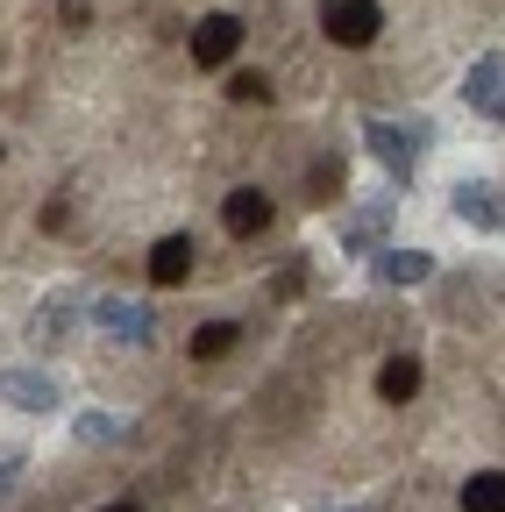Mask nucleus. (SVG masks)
Segmentation results:
<instances>
[{
    "instance_id": "3",
    "label": "nucleus",
    "mask_w": 505,
    "mask_h": 512,
    "mask_svg": "<svg viewBox=\"0 0 505 512\" xmlns=\"http://www.w3.org/2000/svg\"><path fill=\"white\" fill-rule=\"evenodd\" d=\"M363 136H370V150H377V157H385V171H399V178H406V171L420 164V128H392V121H370Z\"/></svg>"
},
{
    "instance_id": "2",
    "label": "nucleus",
    "mask_w": 505,
    "mask_h": 512,
    "mask_svg": "<svg viewBox=\"0 0 505 512\" xmlns=\"http://www.w3.org/2000/svg\"><path fill=\"white\" fill-rule=\"evenodd\" d=\"M235 50H242V15H207V22L193 29V57L207 64V72H221Z\"/></svg>"
},
{
    "instance_id": "5",
    "label": "nucleus",
    "mask_w": 505,
    "mask_h": 512,
    "mask_svg": "<svg viewBox=\"0 0 505 512\" xmlns=\"http://www.w3.org/2000/svg\"><path fill=\"white\" fill-rule=\"evenodd\" d=\"M193 278V235H164L150 249V285H185Z\"/></svg>"
},
{
    "instance_id": "18",
    "label": "nucleus",
    "mask_w": 505,
    "mask_h": 512,
    "mask_svg": "<svg viewBox=\"0 0 505 512\" xmlns=\"http://www.w3.org/2000/svg\"><path fill=\"white\" fill-rule=\"evenodd\" d=\"M107 512H143V505H107Z\"/></svg>"
},
{
    "instance_id": "7",
    "label": "nucleus",
    "mask_w": 505,
    "mask_h": 512,
    "mask_svg": "<svg viewBox=\"0 0 505 512\" xmlns=\"http://www.w3.org/2000/svg\"><path fill=\"white\" fill-rule=\"evenodd\" d=\"M420 392V356H392L385 370H377V399H385V406H406Z\"/></svg>"
},
{
    "instance_id": "1",
    "label": "nucleus",
    "mask_w": 505,
    "mask_h": 512,
    "mask_svg": "<svg viewBox=\"0 0 505 512\" xmlns=\"http://www.w3.org/2000/svg\"><path fill=\"white\" fill-rule=\"evenodd\" d=\"M321 29H328V43L363 50V43H377L385 15H377V0H328V8H321Z\"/></svg>"
},
{
    "instance_id": "11",
    "label": "nucleus",
    "mask_w": 505,
    "mask_h": 512,
    "mask_svg": "<svg viewBox=\"0 0 505 512\" xmlns=\"http://www.w3.org/2000/svg\"><path fill=\"white\" fill-rule=\"evenodd\" d=\"M456 214H463V221H477V228H505L498 192H484V185H463V192H456Z\"/></svg>"
},
{
    "instance_id": "6",
    "label": "nucleus",
    "mask_w": 505,
    "mask_h": 512,
    "mask_svg": "<svg viewBox=\"0 0 505 512\" xmlns=\"http://www.w3.org/2000/svg\"><path fill=\"white\" fill-rule=\"evenodd\" d=\"M463 100H470V107H491V114H505V57H484V64H470V86H463Z\"/></svg>"
},
{
    "instance_id": "9",
    "label": "nucleus",
    "mask_w": 505,
    "mask_h": 512,
    "mask_svg": "<svg viewBox=\"0 0 505 512\" xmlns=\"http://www.w3.org/2000/svg\"><path fill=\"white\" fill-rule=\"evenodd\" d=\"M228 349H242V320H207L193 335V363H221Z\"/></svg>"
},
{
    "instance_id": "14",
    "label": "nucleus",
    "mask_w": 505,
    "mask_h": 512,
    "mask_svg": "<svg viewBox=\"0 0 505 512\" xmlns=\"http://www.w3.org/2000/svg\"><path fill=\"white\" fill-rule=\"evenodd\" d=\"M8 399H15V406H29V413L57 406V392H50V384H43L36 370H15V377H8Z\"/></svg>"
},
{
    "instance_id": "8",
    "label": "nucleus",
    "mask_w": 505,
    "mask_h": 512,
    "mask_svg": "<svg viewBox=\"0 0 505 512\" xmlns=\"http://www.w3.org/2000/svg\"><path fill=\"white\" fill-rule=\"evenodd\" d=\"M377 278H385V285H420V278H434V256H420V249H385V256H377Z\"/></svg>"
},
{
    "instance_id": "4",
    "label": "nucleus",
    "mask_w": 505,
    "mask_h": 512,
    "mask_svg": "<svg viewBox=\"0 0 505 512\" xmlns=\"http://www.w3.org/2000/svg\"><path fill=\"white\" fill-rule=\"evenodd\" d=\"M221 228H228L235 242H242V235H264V228H271V200H264L257 185L228 192V200H221Z\"/></svg>"
},
{
    "instance_id": "16",
    "label": "nucleus",
    "mask_w": 505,
    "mask_h": 512,
    "mask_svg": "<svg viewBox=\"0 0 505 512\" xmlns=\"http://www.w3.org/2000/svg\"><path fill=\"white\" fill-rule=\"evenodd\" d=\"M299 285H306V264H285V271H278V278H271V292H278V299H292V292H299Z\"/></svg>"
},
{
    "instance_id": "17",
    "label": "nucleus",
    "mask_w": 505,
    "mask_h": 512,
    "mask_svg": "<svg viewBox=\"0 0 505 512\" xmlns=\"http://www.w3.org/2000/svg\"><path fill=\"white\" fill-rule=\"evenodd\" d=\"M335 185H342V164H313V192L321 200H335Z\"/></svg>"
},
{
    "instance_id": "15",
    "label": "nucleus",
    "mask_w": 505,
    "mask_h": 512,
    "mask_svg": "<svg viewBox=\"0 0 505 512\" xmlns=\"http://www.w3.org/2000/svg\"><path fill=\"white\" fill-rule=\"evenodd\" d=\"M228 100H235V107H264V100H271V79H264V72H235V79H228Z\"/></svg>"
},
{
    "instance_id": "13",
    "label": "nucleus",
    "mask_w": 505,
    "mask_h": 512,
    "mask_svg": "<svg viewBox=\"0 0 505 512\" xmlns=\"http://www.w3.org/2000/svg\"><path fill=\"white\" fill-rule=\"evenodd\" d=\"M100 328L136 342V335H150V313H143V306H121V299H107V306H100Z\"/></svg>"
},
{
    "instance_id": "12",
    "label": "nucleus",
    "mask_w": 505,
    "mask_h": 512,
    "mask_svg": "<svg viewBox=\"0 0 505 512\" xmlns=\"http://www.w3.org/2000/svg\"><path fill=\"white\" fill-rule=\"evenodd\" d=\"M385 221H392V200H370V214H363V221H349V228H342V242L363 256V249L385 242Z\"/></svg>"
},
{
    "instance_id": "10",
    "label": "nucleus",
    "mask_w": 505,
    "mask_h": 512,
    "mask_svg": "<svg viewBox=\"0 0 505 512\" xmlns=\"http://www.w3.org/2000/svg\"><path fill=\"white\" fill-rule=\"evenodd\" d=\"M463 512H505V470H477L463 484Z\"/></svg>"
}]
</instances>
